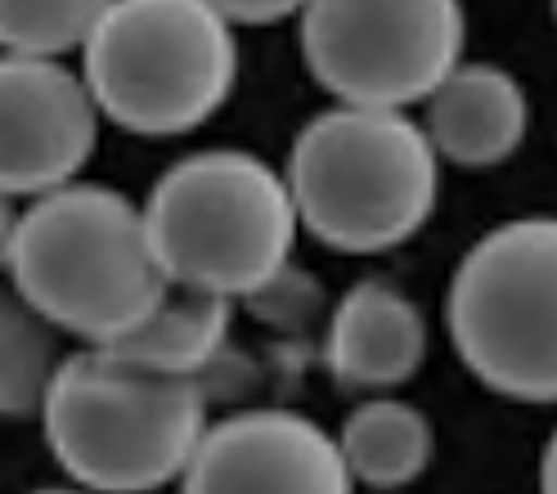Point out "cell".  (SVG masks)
<instances>
[{"label": "cell", "instance_id": "6da1fadb", "mask_svg": "<svg viewBox=\"0 0 557 494\" xmlns=\"http://www.w3.org/2000/svg\"><path fill=\"white\" fill-rule=\"evenodd\" d=\"M5 270L32 310L90 346L126 333L166 293L145 211L117 189L77 181L18 211Z\"/></svg>", "mask_w": 557, "mask_h": 494}, {"label": "cell", "instance_id": "7a4b0ae2", "mask_svg": "<svg viewBox=\"0 0 557 494\" xmlns=\"http://www.w3.org/2000/svg\"><path fill=\"white\" fill-rule=\"evenodd\" d=\"M37 413L73 481L103 494H139L185 472L207 428V396L189 373H158L109 346H90L59 360Z\"/></svg>", "mask_w": 557, "mask_h": 494}, {"label": "cell", "instance_id": "3957f363", "mask_svg": "<svg viewBox=\"0 0 557 494\" xmlns=\"http://www.w3.org/2000/svg\"><path fill=\"white\" fill-rule=\"evenodd\" d=\"M284 185L320 243L382 252L405 243L436 202L432 139L396 109L346 103L297 135Z\"/></svg>", "mask_w": 557, "mask_h": 494}, {"label": "cell", "instance_id": "277c9868", "mask_svg": "<svg viewBox=\"0 0 557 494\" xmlns=\"http://www.w3.org/2000/svg\"><path fill=\"white\" fill-rule=\"evenodd\" d=\"M82 63L103 118L135 135H181L225 103L238 54L230 18L207 0H109Z\"/></svg>", "mask_w": 557, "mask_h": 494}, {"label": "cell", "instance_id": "5b68a950", "mask_svg": "<svg viewBox=\"0 0 557 494\" xmlns=\"http://www.w3.org/2000/svg\"><path fill=\"white\" fill-rule=\"evenodd\" d=\"M145 230L166 284L248 297L288 265L297 207L252 153H198L149 194Z\"/></svg>", "mask_w": 557, "mask_h": 494}, {"label": "cell", "instance_id": "8992f818", "mask_svg": "<svg viewBox=\"0 0 557 494\" xmlns=\"http://www.w3.org/2000/svg\"><path fill=\"white\" fill-rule=\"evenodd\" d=\"M468 369L517 400H557V221H512L463 257L445 306Z\"/></svg>", "mask_w": 557, "mask_h": 494}, {"label": "cell", "instance_id": "52a82bcc", "mask_svg": "<svg viewBox=\"0 0 557 494\" xmlns=\"http://www.w3.org/2000/svg\"><path fill=\"white\" fill-rule=\"evenodd\" d=\"M306 67L346 103L400 109L432 95L463 50L459 0H306Z\"/></svg>", "mask_w": 557, "mask_h": 494}, {"label": "cell", "instance_id": "ba28073f", "mask_svg": "<svg viewBox=\"0 0 557 494\" xmlns=\"http://www.w3.org/2000/svg\"><path fill=\"white\" fill-rule=\"evenodd\" d=\"M99 139L86 82L54 54H0V189L37 198L77 181Z\"/></svg>", "mask_w": 557, "mask_h": 494}, {"label": "cell", "instance_id": "9c48e42d", "mask_svg": "<svg viewBox=\"0 0 557 494\" xmlns=\"http://www.w3.org/2000/svg\"><path fill=\"white\" fill-rule=\"evenodd\" d=\"M181 485L194 494H346L337 445L297 413H238L198 436Z\"/></svg>", "mask_w": 557, "mask_h": 494}, {"label": "cell", "instance_id": "30bf717a", "mask_svg": "<svg viewBox=\"0 0 557 494\" xmlns=\"http://www.w3.org/2000/svg\"><path fill=\"white\" fill-rule=\"evenodd\" d=\"M423 320L396 288L360 284L333 314L329 365L342 386L377 392V386L405 382L423 360Z\"/></svg>", "mask_w": 557, "mask_h": 494}, {"label": "cell", "instance_id": "8fae6325", "mask_svg": "<svg viewBox=\"0 0 557 494\" xmlns=\"http://www.w3.org/2000/svg\"><path fill=\"white\" fill-rule=\"evenodd\" d=\"M432 139L463 166L504 162L527 131V99L499 67H449L432 90Z\"/></svg>", "mask_w": 557, "mask_h": 494}, {"label": "cell", "instance_id": "7c38bea8", "mask_svg": "<svg viewBox=\"0 0 557 494\" xmlns=\"http://www.w3.org/2000/svg\"><path fill=\"white\" fill-rule=\"evenodd\" d=\"M225 333H230V297L166 284V293L126 333H117L103 346L131 365L198 378V369L212 365L216 350L225 346Z\"/></svg>", "mask_w": 557, "mask_h": 494}, {"label": "cell", "instance_id": "4fadbf2b", "mask_svg": "<svg viewBox=\"0 0 557 494\" xmlns=\"http://www.w3.org/2000/svg\"><path fill=\"white\" fill-rule=\"evenodd\" d=\"M337 454L351 477H360L377 490H396V485H409L428 468L432 428L423 413L400 400H373L346 418Z\"/></svg>", "mask_w": 557, "mask_h": 494}, {"label": "cell", "instance_id": "5bb4252c", "mask_svg": "<svg viewBox=\"0 0 557 494\" xmlns=\"http://www.w3.org/2000/svg\"><path fill=\"white\" fill-rule=\"evenodd\" d=\"M59 360V329L18 293H0V418L37 413Z\"/></svg>", "mask_w": 557, "mask_h": 494}, {"label": "cell", "instance_id": "9a60e30c", "mask_svg": "<svg viewBox=\"0 0 557 494\" xmlns=\"http://www.w3.org/2000/svg\"><path fill=\"white\" fill-rule=\"evenodd\" d=\"M103 5L109 0H0V50L54 59L82 50Z\"/></svg>", "mask_w": 557, "mask_h": 494}, {"label": "cell", "instance_id": "2e32d148", "mask_svg": "<svg viewBox=\"0 0 557 494\" xmlns=\"http://www.w3.org/2000/svg\"><path fill=\"white\" fill-rule=\"evenodd\" d=\"M216 14H225L230 23H278L297 14L306 0H207Z\"/></svg>", "mask_w": 557, "mask_h": 494}, {"label": "cell", "instance_id": "e0dca14e", "mask_svg": "<svg viewBox=\"0 0 557 494\" xmlns=\"http://www.w3.org/2000/svg\"><path fill=\"white\" fill-rule=\"evenodd\" d=\"M14 225H18V207H14V198H10L5 189H0V270H5V261H10Z\"/></svg>", "mask_w": 557, "mask_h": 494}, {"label": "cell", "instance_id": "ac0fdd59", "mask_svg": "<svg viewBox=\"0 0 557 494\" xmlns=\"http://www.w3.org/2000/svg\"><path fill=\"white\" fill-rule=\"evenodd\" d=\"M544 490H553V494H557V432H553L548 454H544Z\"/></svg>", "mask_w": 557, "mask_h": 494}, {"label": "cell", "instance_id": "d6986e66", "mask_svg": "<svg viewBox=\"0 0 557 494\" xmlns=\"http://www.w3.org/2000/svg\"><path fill=\"white\" fill-rule=\"evenodd\" d=\"M553 14H557V0H553Z\"/></svg>", "mask_w": 557, "mask_h": 494}]
</instances>
